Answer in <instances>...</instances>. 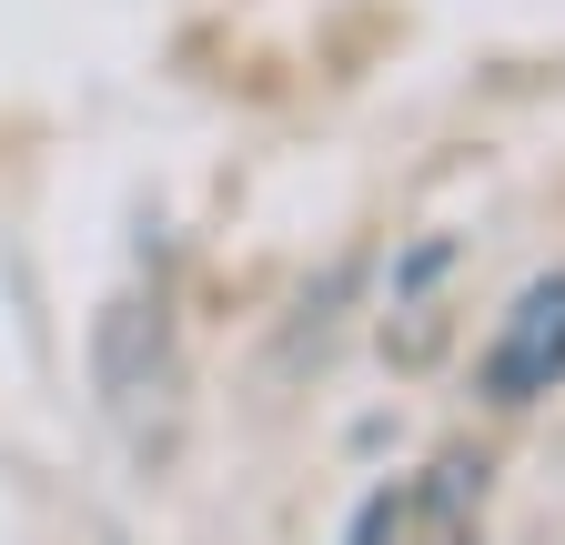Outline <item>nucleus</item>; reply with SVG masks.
<instances>
[{
  "label": "nucleus",
  "mask_w": 565,
  "mask_h": 545,
  "mask_svg": "<svg viewBox=\"0 0 565 545\" xmlns=\"http://www.w3.org/2000/svg\"><path fill=\"white\" fill-rule=\"evenodd\" d=\"M92 384L111 415H131L141 394L172 384V284H121L92 313Z\"/></svg>",
  "instance_id": "obj_2"
},
{
  "label": "nucleus",
  "mask_w": 565,
  "mask_h": 545,
  "mask_svg": "<svg viewBox=\"0 0 565 545\" xmlns=\"http://www.w3.org/2000/svg\"><path fill=\"white\" fill-rule=\"evenodd\" d=\"M484 474H494V464H484L475 445H445L435 464L414 474V525L435 535V545H465L475 515H484Z\"/></svg>",
  "instance_id": "obj_3"
},
{
  "label": "nucleus",
  "mask_w": 565,
  "mask_h": 545,
  "mask_svg": "<svg viewBox=\"0 0 565 545\" xmlns=\"http://www.w3.org/2000/svg\"><path fill=\"white\" fill-rule=\"evenodd\" d=\"M565 384V272H535V284L505 303V323L484 333L475 354V394L494 415H515V404H545Z\"/></svg>",
  "instance_id": "obj_1"
},
{
  "label": "nucleus",
  "mask_w": 565,
  "mask_h": 545,
  "mask_svg": "<svg viewBox=\"0 0 565 545\" xmlns=\"http://www.w3.org/2000/svg\"><path fill=\"white\" fill-rule=\"evenodd\" d=\"M455 253H465L455 233H424V243H414V253L394 263V313H414L424 293H435V284H445V272H455Z\"/></svg>",
  "instance_id": "obj_5"
},
{
  "label": "nucleus",
  "mask_w": 565,
  "mask_h": 545,
  "mask_svg": "<svg viewBox=\"0 0 565 545\" xmlns=\"http://www.w3.org/2000/svg\"><path fill=\"white\" fill-rule=\"evenodd\" d=\"M404 535H414V485H364L353 495L343 545H404Z\"/></svg>",
  "instance_id": "obj_4"
}]
</instances>
